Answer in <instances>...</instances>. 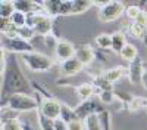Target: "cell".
Wrapping results in <instances>:
<instances>
[{
	"label": "cell",
	"instance_id": "cell-7",
	"mask_svg": "<svg viewBox=\"0 0 147 130\" xmlns=\"http://www.w3.org/2000/svg\"><path fill=\"white\" fill-rule=\"evenodd\" d=\"M38 112H41L49 120H57L60 118V112H62V102L57 101L56 98H41L40 99V108Z\"/></svg>",
	"mask_w": 147,
	"mask_h": 130
},
{
	"label": "cell",
	"instance_id": "cell-14",
	"mask_svg": "<svg viewBox=\"0 0 147 130\" xmlns=\"http://www.w3.org/2000/svg\"><path fill=\"white\" fill-rule=\"evenodd\" d=\"M75 93H77V98L84 102V101H88V99H93L94 95H97V89L94 87L93 83H81L75 87Z\"/></svg>",
	"mask_w": 147,
	"mask_h": 130
},
{
	"label": "cell",
	"instance_id": "cell-10",
	"mask_svg": "<svg viewBox=\"0 0 147 130\" xmlns=\"http://www.w3.org/2000/svg\"><path fill=\"white\" fill-rule=\"evenodd\" d=\"M82 69H84V65L77 58H71L65 62H60V65H59V71L63 77H74V76L80 74Z\"/></svg>",
	"mask_w": 147,
	"mask_h": 130
},
{
	"label": "cell",
	"instance_id": "cell-21",
	"mask_svg": "<svg viewBox=\"0 0 147 130\" xmlns=\"http://www.w3.org/2000/svg\"><path fill=\"white\" fill-rule=\"evenodd\" d=\"M127 110L131 112H137L141 110H147V98L144 96H132L131 102L128 103Z\"/></svg>",
	"mask_w": 147,
	"mask_h": 130
},
{
	"label": "cell",
	"instance_id": "cell-28",
	"mask_svg": "<svg viewBox=\"0 0 147 130\" xmlns=\"http://www.w3.org/2000/svg\"><path fill=\"white\" fill-rule=\"evenodd\" d=\"M35 31L32 27L30 25H25V27H22V28H18V37L24 39V40H27V42H32L35 39Z\"/></svg>",
	"mask_w": 147,
	"mask_h": 130
},
{
	"label": "cell",
	"instance_id": "cell-34",
	"mask_svg": "<svg viewBox=\"0 0 147 130\" xmlns=\"http://www.w3.org/2000/svg\"><path fill=\"white\" fill-rule=\"evenodd\" d=\"M53 126H55V130H68V123L63 121L62 118H57V120L53 121Z\"/></svg>",
	"mask_w": 147,
	"mask_h": 130
},
{
	"label": "cell",
	"instance_id": "cell-2",
	"mask_svg": "<svg viewBox=\"0 0 147 130\" xmlns=\"http://www.w3.org/2000/svg\"><path fill=\"white\" fill-rule=\"evenodd\" d=\"M40 99L41 96L35 93V96H31L28 93H16L9 96L5 102H2V106H9L13 111L22 114V112H31V111H38L40 108Z\"/></svg>",
	"mask_w": 147,
	"mask_h": 130
},
{
	"label": "cell",
	"instance_id": "cell-16",
	"mask_svg": "<svg viewBox=\"0 0 147 130\" xmlns=\"http://www.w3.org/2000/svg\"><path fill=\"white\" fill-rule=\"evenodd\" d=\"M102 76L110 81L112 84H115L116 81H119L122 77H127V67H112L106 71H103Z\"/></svg>",
	"mask_w": 147,
	"mask_h": 130
},
{
	"label": "cell",
	"instance_id": "cell-6",
	"mask_svg": "<svg viewBox=\"0 0 147 130\" xmlns=\"http://www.w3.org/2000/svg\"><path fill=\"white\" fill-rule=\"evenodd\" d=\"M2 49H5L7 53H13V55H22V53H30L34 52V44L31 42H27L21 37L15 39H5L2 43Z\"/></svg>",
	"mask_w": 147,
	"mask_h": 130
},
{
	"label": "cell",
	"instance_id": "cell-33",
	"mask_svg": "<svg viewBox=\"0 0 147 130\" xmlns=\"http://www.w3.org/2000/svg\"><path fill=\"white\" fill-rule=\"evenodd\" d=\"M68 130H85V124L82 120L77 118V120H72L71 123H68Z\"/></svg>",
	"mask_w": 147,
	"mask_h": 130
},
{
	"label": "cell",
	"instance_id": "cell-3",
	"mask_svg": "<svg viewBox=\"0 0 147 130\" xmlns=\"http://www.w3.org/2000/svg\"><path fill=\"white\" fill-rule=\"evenodd\" d=\"M19 61L28 69L34 71V73H49L55 65V61L50 56L40 53V52H35V50L30 52V53L19 55Z\"/></svg>",
	"mask_w": 147,
	"mask_h": 130
},
{
	"label": "cell",
	"instance_id": "cell-5",
	"mask_svg": "<svg viewBox=\"0 0 147 130\" xmlns=\"http://www.w3.org/2000/svg\"><path fill=\"white\" fill-rule=\"evenodd\" d=\"M75 114L77 117L80 118V120H85V118H88L90 115H97V114H100L102 111L106 110V106L99 101V99H88V101H84L81 102L78 106H75Z\"/></svg>",
	"mask_w": 147,
	"mask_h": 130
},
{
	"label": "cell",
	"instance_id": "cell-30",
	"mask_svg": "<svg viewBox=\"0 0 147 130\" xmlns=\"http://www.w3.org/2000/svg\"><path fill=\"white\" fill-rule=\"evenodd\" d=\"M143 12V9L140 7V6H137V5H129V6H127V9H125V16L129 19V22H134L137 18H138V15Z\"/></svg>",
	"mask_w": 147,
	"mask_h": 130
},
{
	"label": "cell",
	"instance_id": "cell-9",
	"mask_svg": "<svg viewBox=\"0 0 147 130\" xmlns=\"http://www.w3.org/2000/svg\"><path fill=\"white\" fill-rule=\"evenodd\" d=\"M75 52H77V46H74L71 42L63 39L59 40L55 47V56L59 62H65L71 58H75Z\"/></svg>",
	"mask_w": 147,
	"mask_h": 130
},
{
	"label": "cell",
	"instance_id": "cell-35",
	"mask_svg": "<svg viewBox=\"0 0 147 130\" xmlns=\"http://www.w3.org/2000/svg\"><path fill=\"white\" fill-rule=\"evenodd\" d=\"M143 87L147 90V69H146V73H144V77H143Z\"/></svg>",
	"mask_w": 147,
	"mask_h": 130
},
{
	"label": "cell",
	"instance_id": "cell-1",
	"mask_svg": "<svg viewBox=\"0 0 147 130\" xmlns=\"http://www.w3.org/2000/svg\"><path fill=\"white\" fill-rule=\"evenodd\" d=\"M18 55L9 53L7 68L2 76V102L16 93H27L31 89V81L21 69Z\"/></svg>",
	"mask_w": 147,
	"mask_h": 130
},
{
	"label": "cell",
	"instance_id": "cell-13",
	"mask_svg": "<svg viewBox=\"0 0 147 130\" xmlns=\"http://www.w3.org/2000/svg\"><path fill=\"white\" fill-rule=\"evenodd\" d=\"M13 6H15V10H19L25 15L44 10L40 2H32V0H13Z\"/></svg>",
	"mask_w": 147,
	"mask_h": 130
},
{
	"label": "cell",
	"instance_id": "cell-31",
	"mask_svg": "<svg viewBox=\"0 0 147 130\" xmlns=\"http://www.w3.org/2000/svg\"><path fill=\"white\" fill-rule=\"evenodd\" d=\"M37 120H38V124H40V129L41 130H55V126H53V121L46 118L41 112L37 111Z\"/></svg>",
	"mask_w": 147,
	"mask_h": 130
},
{
	"label": "cell",
	"instance_id": "cell-23",
	"mask_svg": "<svg viewBox=\"0 0 147 130\" xmlns=\"http://www.w3.org/2000/svg\"><path fill=\"white\" fill-rule=\"evenodd\" d=\"M91 83L94 84V87L97 89V93L103 92V90H115V89H113V84H112L110 81H107L102 74L93 77V81H91Z\"/></svg>",
	"mask_w": 147,
	"mask_h": 130
},
{
	"label": "cell",
	"instance_id": "cell-22",
	"mask_svg": "<svg viewBox=\"0 0 147 130\" xmlns=\"http://www.w3.org/2000/svg\"><path fill=\"white\" fill-rule=\"evenodd\" d=\"M96 46L102 50H112V34L102 33L96 37Z\"/></svg>",
	"mask_w": 147,
	"mask_h": 130
},
{
	"label": "cell",
	"instance_id": "cell-18",
	"mask_svg": "<svg viewBox=\"0 0 147 130\" xmlns=\"http://www.w3.org/2000/svg\"><path fill=\"white\" fill-rule=\"evenodd\" d=\"M94 5V2L91 0H72V7H71V15H81L84 12H87L91 6Z\"/></svg>",
	"mask_w": 147,
	"mask_h": 130
},
{
	"label": "cell",
	"instance_id": "cell-36",
	"mask_svg": "<svg viewBox=\"0 0 147 130\" xmlns=\"http://www.w3.org/2000/svg\"><path fill=\"white\" fill-rule=\"evenodd\" d=\"M146 111H147V110H146Z\"/></svg>",
	"mask_w": 147,
	"mask_h": 130
},
{
	"label": "cell",
	"instance_id": "cell-8",
	"mask_svg": "<svg viewBox=\"0 0 147 130\" xmlns=\"http://www.w3.org/2000/svg\"><path fill=\"white\" fill-rule=\"evenodd\" d=\"M146 73V67H144V61L138 56L136 61H132L131 64H128L127 67V78L131 84L134 86H140L143 84V77Z\"/></svg>",
	"mask_w": 147,
	"mask_h": 130
},
{
	"label": "cell",
	"instance_id": "cell-29",
	"mask_svg": "<svg viewBox=\"0 0 147 130\" xmlns=\"http://www.w3.org/2000/svg\"><path fill=\"white\" fill-rule=\"evenodd\" d=\"M99 117V121L103 127V130H112V117H110V111L105 110L100 114H97Z\"/></svg>",
	"mask_w": 147,
	"mask_h": 130
},
{
	"label": "cell",
	"instance_id": "cell-25",
	"mask_svg": "<svg viewBox=\"0 0 147 130\" xmlns=\"http://www.w3.org/2000/svg\"><path fill=\"white\" fill-rule=\"evenodd\" d=\"M97 98L106 106V105H112L116 101V95H115V90H103L97 93Z\"/></svg>",
	"mask_w": 147,
	"mask_h": 130
},
{
	"label": "cell",
	"instance_id": "cell-26",
	"mask_svg": "<svg viewBox=\"0 0 147 130\" xmlns=\"http://www.w3.org/2000/svg\"><path fill=\"white\" fill-rule=\"evenodd\" d=\"M10 21H12V24H13L16 28H22V27L27 25L28 15L22 14V12H19V10H15V14L10 16Z\"/></svg>",
	"mask_w": 147,
	"mask_h": 130
},
{
	"label": "cell",
	"instance_id": "cell-11",
	"mask_svg": "<svg viewBox=\"0 0 147 130\" xmlns=\"http://www.w3.org/2000/svg\"><path fill=\"white\" fill-rule=\"evenodd\" d=\"M75 58L84 65H91L96 59V52L90 44H80L77 46V52H75Z\"/></svg>",
	"mask_w": 147,
	"mask_h": 130
},
{
	"label": "cell",
	"instance_id": "cell-24",
	"mask_svg": "<svg viewBox=\"0 0 147 130\" xmlns=\"http://www.w3.org/2000/svg\"><path fill=\"white\" fill-rule=\"evenodd\" d=\"M19 118H21V114L9 108V106H2L0 108V120H2V123L9 121V120H19Z\"/></svg>",
	"mask_w": 147,
	"mask_h": 130
},
{
	"label": "cell",
	"instance_id": "cell-20",
	"mask_svg": "<svg viewBox=\"0 0 147 130\" xmlns=\"http://www.w3.org/2000/svg\"><path fill=\"white\" fill-rule=\"evenodd\" d=\"M15 14L13 0H2L0 2V19H10Z\"/></svg>",
	"mask_w": 147,
	"mask_h": 130
},
{
	"label": "cell",
	"instance_id": "cell-17",
	"mask_svg": "<svg viewBox=\"0 0 147 130\" xmlns=\"http://www.w3.org/2000/svg\"><path fill=\"white\" fill-rule=\"evenodd\" d=\"M128 44L127 42V34L125 31L122 30H118L112 34V52L115 53H121V50Z\"/></svg>",
	"mask_w": 147,
	"mask_h": 130
},
{
	"label": "cell",
	"instance_id": "cell-27",
	"mask_svg": "<svg viewBox=\"0 0 147 130\" xmlns=\"http://www.w3.org/2000/svg\"><path fill=\"white\" fill-rule=\"evenodd\" d=\"M60 118L66 123H71L72 120H77V114H75V110H72L71 106H68L66 103L62 102V112H60Z\"/></svg>",
	"mask_w": 147,
	"mask_h": 130
},
{
	"label": "cell",
	"instance_id": "cell-12",
	"mask_svg": "<svg viewBox=\"0 0 147 130\" xmlns=\"http://www.w3.org/2000/svg\"><path fill=\"white\" fill-rule=\"evenodd\" d=\"M53 24H55V18L49 16L47 14L35 24L34 25V31L37 35H40V37H49V35H52V30H53Z\"/></svg>",
	"mask_w": 147,
	"mask_h": 130
},
{
	"label": "cell",
	"instance_id": "cell-19",
	"mask_svg": "<svg viewBox=\"0 0 147 130\" xmlns=\"http://www.w3.org/2000/svg\"><path fill=\"white\" fill-rule=\"evenodd\" d=\"M119 56L124 59L125 62H128V64H131L132 61H136V59L140 56L138 55V49L136 46H134L132 43H128L124 49L121 50V53H119Z\"/></svg>",
	"mask_w": 147,
	"mask_h": 130
},
{
	"label": "cell",
	"instance_id": "cell-32",
	"mask_svg": "<svg viewBox=\"0 0 147 130\" xmlns=\"http://www.w3.org/2000/svg\"><path fill=\"white\" fill-rule=\"evenodd\" d=\"M2 130H24L21 118L19 120H9V121L2 123Z\"/></svg>",
	"mask_w": 147,
	"mask_h": 130
},
{
	"label": "cell",
	"instance_id": "cell-4",
	"mask_svg": "<svg viewBox=\"0 0 147 130\" xmlns=\"http://www.w3.org/2000/svg\"><path fill=\"white\" fill-rule=\"evenodd\" d=\"M94 6H99L97 16L102 22L118 21L122 15H125V3L119 0H107V2H94Z\"/></svg>",
	"mask_w": 147,
	"mask_h": 130
},
{
	"label": "cell",
	"instance_id": "cell-15",
	"mask_svg": "<svg viewBox=\"0 0 147 130\" xmlns=\"http://www.w3.org/2000/svg\"><path fill=\"white\" fill-rule=\"evenodd\" d=\"M41 6L49 16L56 19V18L60 16V14H62L63 0H46V2H41Z\"/></svg>",
	"mask_w": 147,
	"mask_h": 130
}]
</instances>
